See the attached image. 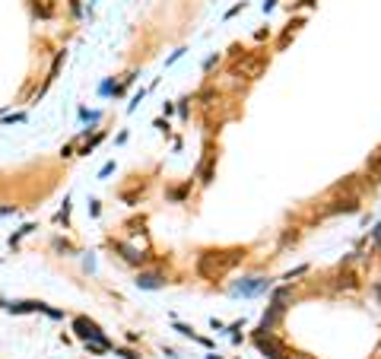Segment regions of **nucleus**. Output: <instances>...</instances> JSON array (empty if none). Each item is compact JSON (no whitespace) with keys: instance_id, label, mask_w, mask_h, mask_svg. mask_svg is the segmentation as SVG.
<instances>
[{"instance_id":"1","label":"nucleus","mask_w":381,"mask_h":359,"mask_svg":"<svg viewBox=\"0 0 381 359\" xmlns=\"http://www.w3.org/2000/svg\"><path fill=\"white\" fill-rule=\"evenodd\" d=\"M232 261H235V257H223V255H216V251H210V255L200 257V264H197V267H200L203 277H213V280H216L219 273H226L229 267H232Z\"/></svg>"},{"instance_id":"2","label":"nucleus","mask_w":381,"mask_h":359,"mask_svg":"<svg viewBox=\"0 0 381 359\" xmlns=\"http://www.w3.org/2000/svg\"><path fill=\"white\" fill-rule=\"evenodd\" d=\"M73 327H76V334H80V337H93V340H98V343H108V340H105L102 337V331H98V327L93 324V321H86V318H76V321H73Z\"/></svg>"},{"instance_id":"3","label":"nucleus","mask_w":381,"mask_h":359,"mask_svg":"<svg viewBox=\"0 0 381 359\" xmlns=\"http://www.w3.org/2000/svg\"><path fill=\"white\" fill-rule=\"evenodd\" d=\"M254 340H257V347H261L264 353H270V359H283V350H280V343L273 340L270 334H267V337H264V331H261V334H257Z\"/></svg>"},{"instance_id":"4","label":"nucleus","mask_w":381,"mask_h":359,"mask_svg":"<svg viewBox=\"0 0 381 359\" xmlns=\"http://www.w3.org/2000/svg\"><path fill=\"white\" fill-rule=\"evenodd\" d=\"M137 286L140 289H159L162 286V277H159V273H140V277H137Z\"/></svg>"},{"instance_id":"5","label":"nucleus","mask_w":381,"mask_h":359,"mask_svg":"<svg viewBox=\"0 0 381 359\" xmlns=\"http://www.w3.org/2000/svg\"><path fill=\"white\" fill-rule=\"evenodd\" d=\"M6 308H10V311H19V315H22V311H35L38 302H10Z\"/></svg>"},{"instance_id":"6","label":"nucleus","mask_w":381,"mask_h":359,"mask_svg":"<svg viewBox=\"0 0 381 359\" xmlns=\"http://www.w3.org/2000/svg\"><path fill=\"white\" fill-rule=\"evenodd\" d=\"M375 293H378V296H381V283H375Z\"/></svg>"}]
</instances>
